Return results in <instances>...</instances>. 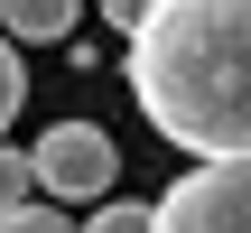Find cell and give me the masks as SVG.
<instances>
[{
  "label": "cell",
  "instance_id": "obj_1",
  "mask_svg": "<svg viewBox=\"0 0 251 233\" xmlns=\"http://www.w3.org/2000/svg\"><path fill=\"white\" fill-rule=\"evenodd\" d=\"M130 103L186 159H251V0H158L121 37Z\"/></svg>",
  "mask_w": 251,
  "mask_h": 233
},
{
  "label": "cell",
  "instance_id": "obj_6",
  "mask_svg": "<svg viewBox=\"0 0 251 233\" xmlns=\"http://www.w3.org/2000/svg\"><path fill=\"white\" fill-rule=\"evenodd\" d=\"M0 233H84V224H75L56 196H28V205H9V215H0Z\"/></svg>",
  "mask_w": 251,
  "mask_h": 233
},
{
  "label": "cell",
  "instance_id": "obj_7",
  "mask_svg": "<svg viewBox=\"0 0 251 233\" xmlns=\"http://www.w3.org/2000/svg\"><path fill=\"white\" fill-rule=\"evenodd\" d=\"M28 196H37V159L0 140V215H9V205H28Z\"/></svg>",
  "mask_w": 251,
  "mask_h": 233
},
{
  "label": "cell",
  "instance_id": "obj_8",
  "mask_svg": "<svg viewBox=\"0 0 251 233\" xmlns=\"http://www.w3.org/2000/svg\"><path fill=\"white\" fill-rule=\"evenodd\" d=\"M28 103V65H19V37L0 28V140H9V112Z\"/></svg>",
  "mask_w": 251,
  "mask_h": 233
},
{
  "label": "cell",
  "instance_id": "obj_9",
  "mask_svg": "<svg viewBox=\"0 0 251 233\" xmlns=\"http://www.w3.org/2000/svg\"><path fill=\"white\" fill-rule=\"evenodd\" d=\"M149 9H158V0H102V28H112V37H130Z\"/></svg>",
  "mask_w": 251,
  "mask_h": 233
},
{
  "label": "cell",
  "instance_id": "obj_2",
  "mask_svg": "<svg viewBox=\"0 0 251 233\" xmlns=\"http://www.w3.org/2000/svg\"><path fill=\"white\" fill-rule=\"evenodd\" d=\"M158 233H251V159H196L158 187Z\"/></svg>",
  "mask_w": 251,
  "mask_h": 233
},
{
  "label": "cell",
  "instance_id": "obj_4",
  "mask_svg": "<svg viewBox=\"0 0 251 233\" xmlns=\"http://www.w3.org/2000/svg\"><path fill=\"white\" fill-rule=\"evenodd\" d=\"M75 19H84V0H0V28L19 47H56V37H75Z\"/></svg>",
  "mask_w": 251,
  "mask_h": 233
},
{
  "label": "cell",
  "instance_id": "obj_3",
  "mask_svg": "<svg viewBox=\"0 0 251 233\" xmlns=\"http://www.w3.org/2000/svg\"><path fill=\"white\" fill-rule=\"evenodd\" d=\"M28 159H37V196H112L121 187V149L93 121H47Z\"/></svg>",
  "mask_w": 251,
  "mask_h": 233
},
{
  "label": "cell",
  "instance_id": "obj_5",
  "mask_svg": "<svg viewBox=\"0 0 251 233\" xmlns=\"http://www.w3.org/2000/svg\"><path fill=\"white\" fill-rule=\"evenodd\" d=\"M84 233H158V205H140V196H102V205L84 215Z\"/></svg>",
  "mask_w": 251,
  "mask_h": 233
}]
</instances>
